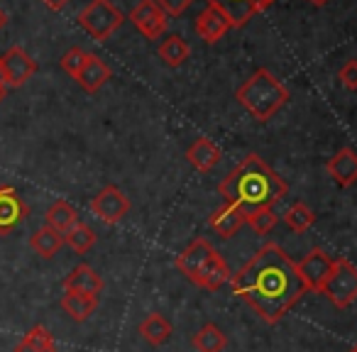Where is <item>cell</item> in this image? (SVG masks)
<instances>
[{"label":"cell","instance_id":"6da1fadb","mask_svg":"<svg viewBox=\"0 0 357 352\" xmlns=\"http://www.w3.org/2000/svg\"><path fill=\"white\" fill-rule=\"evenodd\" d=\"M230 286L264 323H279L306 293L296 262L279 245L267 243L233 279Z\"/></svg>","mask_w":357,"mask_h":352},{"label":"cell","instance_id":"7a4b0ae2","mask_svg":"<svg viewBox=\"0 0 357 352\" xmlns=\"http://www.w3.org/2000/svg\"><path fill=\"white\" fill-rule=\"evenodd\" d=\"M218 194L248 218L259 208H272L289 194V186L262 157L248 154L218 184Z\"/></svg>","mask_w":357,"mask_h":352},{"label":"cell","instance_id":"3957f363","mask_svg":"<svg viewBox=\"0 0 357 352\" xmlns=\"http://www.w3.org/2000/svg\"><path fill=\"white\" fill-rule=\"evenodd\" d=\"M238 103L259 123H267L277 110L289 103V89L277 81L267 69H257L235 93Z\"/></svg>","mask_w":357,"mask_h":352},{"label":"cell","instance_id":"277c9868","mask_svg":"<svg viewBox=\"0 0 357 352\" xmlns=\"http://www.w3.org/2000/svg\"><path fill=\"white\" fill-rule=\"evenodd\" d=\"M123 22H125V15L110 3V0H91L79 15V25L98 42L110 40V35H113Z\"/></svg>","mask_w":357,"mask_h":352},{"label":"cell","instance_id":"5b68a950","mask_svg":"<svg viewBox=\"0 0 357 352\" xmlns=\"http://www.w3.org/2000/svg\"><path fill=\"white\" fill-rule=\"evenodd\" d=\"M321 293H326L328 301L335 308H350L357 298V267L345 257H337L333 262V272L326 279Z\"/></svg>","mask_w":357,"mask_h":352},{"label":"cell","instance_id":"8992f818","mask_svg":"<svg viewBox=\"0 0 357 352\" xmlns=\"http://www.w3.org/2000/svg\"><path fill=\"white\" fill-rule=\"evenodd\" d=\"M91 211L98 220H103L105 225H115L130 213V201L118 186H105L103 191L93 196L91 201Z\"/></svg>","mask_w":357,"mask_h":352},{"label":"cell","instance_id":"52a82bcc","mask_svg":"<svg viewBox=\"0 0 357 352\" xmlns=\"http://www.w3.org/2000/svg\"><path fill=\"white\" fill-rule=\"evenodd\" d=\"M333 262H335V259H333L331 254H326L323 250H313L311 254H306V257L296 264L298 277H301L306 291H321L326 279L331 277V272H333Z\"/></svg>","mask_w":357,"mask_h":352},{"label":"cell","instance_id":"ba28073f","mask_svg":"<svg viewBox=\"0 0 357 352\" xmlns=\"http://www.w3.org/2000/svg\"><path fill=\"white\" fill-rule=\"evenodd\" d=\"M211 8L228 17L230 27H243L252 20L257 13L267 10L274 0H206Z\"/></svg>","mask_w":357,"mask_h":352},{"label":"cell","instance_id":"9c48e42d","mask_svg":"<svg viewBox=\"0 0 357 352\" xmlns=\"http://www.w3.org/2000/svg\"><path fill=\"white\" fill-rule=\"evenodd\" d=\"M132 25L142 32L147 40H159L167 32V15L157 6V0H142L132 13H130Z\"/></svg>","mask_w":357,"mask_h":352},{"label":"cell","instance_id":"30bf717a","mask_svg":"<svg viewBox=\"0 0 357 352\" xmlns=\"http://www.w3.org/2000/svg\"><path fill=\"white\" fill-rule=\"evenodd\" d=\"M215 254V247L208 243L206 238H196L194 243L189 245V247L184 250V252L176 257V269L181 274H184L189 282H199V274L201 269L206 267V262H208L211 257Z\"/></svg>","mask_w":357,"mask_h":352},{"label":"cell","instance_id":"8fae6325","mask_svg":"<svg viewBox=\"0 0 357 352\" xmlns=\"http://www.w3.org/2000/svg\"><path fill=\"white\" fill-rule=\"evenodd\" d=\"M3 61V71H6V84L8 86H25L27 81L35 76L37 64L22 47H10L6 54L0 56Z\"/></svg>","mask_w":357,"mask_h":352},{"label":"cell","instance_id":"7c38bea8","mask_svg":"<svg viewBox=\"0 0 357 352\" xmlns=\"http://www.w3.org/2000/svg\"><path fill=\"white\" fill-rule=\"evenodd\" d=\"M27 213L30 208L20 199V194L13 186H0V235H8L13 228H17L27 218Z\"/></svg>","mask_w":357,"mask_h":352},{"label":"cell","instance_id":"4fadbf2b","mask_svg":"<svg viewBox=\"0 0 357 352\" xmlns=\"http://www.w3.org/2000/svg\"><path fill=\"white\" fill-rule=\"evenodd\" d=\"M326 169L337 186L347 189L357 181V152L352 147H342L340 152H335L328 159Z\"/></svg>","mask_w":357,"mask_h":352},{"label":"cell","instance_id":"5bb4252c","mask_svg":"<svg viewBox=\"0 0 357 352\" xmlns=\"http://www.w3.org/2000/svg\"><path fill=\"white\" fill-rule=\"evenodd\" d=\"M64 291L98 296V293L103 291V279H100L98 274H96V269H91L89 264H79V267L71 269V274L64 279Z\"/></svg>","mask_w":357,"mask_h":352},{"label":"cell","instance_id":"9a60e30c","mask_svg":"<svg viewBox=\"0 0 357 352\" xmlns=\"http://www.w3.org/2000/svg\"><path fill=\"white\" fill-rule=\"evenodd\" d=\"M228 30H230L228 17H225L223 13L215 10V8H211V6L206 8L199 17H196V32H199L201 40L208 42V45H215V42H218Z\"/></svg>","mask_w":357,"mask_h":352},{"label":"cell","instance_id":"2e32d148","mask_svg":"<svg viewBox=\"0 0 357 352\" xmlns=\"http://www.w3.org/2000/svg\"><path fill=\"white\" fill-rule=\"evenodd\" d=\"M113 76V71H110V66L105 64L100 56L96 54H89V59H86L84 69H81V74L76 76V81H79V86L86 91V93H96V91L100 89V86L105 84V81Z\"/></svg>","mask_w":357,"mask_h":352},{"label":"cell","instance_id":"e0dca14e","mask_svg":"<svg viewBox=\"0 0 357 352\" xmlns=\"http://www.w3.org/2000/svg\"><path fill=\"white\" fill-rule=\"evenodd\" d=\"M220 149L215 147L213 142H211L208 137H199L194 144L189 147V152H186V159L191 162V167L199 169L201 174H208L215 169V164L220 162Z\"/></svg>","mask_w":357,"mask_h":352},{"label":"cell","instance_id":"ac0fdd59","mask_svg":"<svg viewBox=\"0 0 357 352\" xmlns=\"http://www.w3.org/2000/svg\"><path fill=\"white\" fill-rule=\"evenodd\" d=\"M61 308L69 318H74L76 323L89 321L91 316L98 308V296H89V293H76V291H66L61 296Z\"/></svg>","mask_w":357,"mask_h":352},{"label":"cell","instance_id":"d6986e66","mask_svg":"<svg viewBox=\"0 0 357 352\" xmlns=\"http://www.w3.org/2000/svg\"><path fill=\"white\" fill-rule=\"evenodd\" d=\"M208 223H211V228L220 235V238H233V235L245 225V215L240 213L235 206L225 204V206H220L218 211H213V215H211Z\"/></svg>","mask_w":357,"mask_h":352},{"label":"cell","instance_id":"ffe728a7","mask_svg":"<svg viewBox=\"0 0 357 352\" xmlns=\"http://www.w3.org/2000/svg\"><path fill=\"white\" fill-rule=\"evenodd\" d=\"M228 279H230V267L225 264V259L215 252L213 257L206 262V267L201 269L199 282H196V284H199V286H204V289H208V291H218V289L223 286Z\"/></svg>","mask_w":357,"mask_h":352},{"label":"cell","instance_id":"44dd1931","mask_svg":"<svg viewBox=\"0 0 357 352\" xmlns=\"http://www.w3.org/2000/svg\"><path fill=\"white\" fill-rule=\"evenodd\" d=\"M45 220H47V225H50V228H54L56 233H61V235L69 233L76 223H81L76 208L71 204H66V201H54V204L47 208Z\"/></svg>","mask_w":357,"mask_h":352},{"label":"cell","instance_id":"7402d4cb","mask_svg":"<svg viewBox=\"0 0 357 352\" xmlns=\"http://www.w3.org/2000/svg\"><path fill=\"white\" fill-rule=\"evenodd\" d=\"M61 245H64V235L56 233V230L50 228V225L35 230V233H32V238H30V247L45 259L54 257V254L61 250Z\"/></svg>","mask_w":357,"mask_h":352},{"label":"cell","instance_id":"603a6c76","mask_svg":"<svg viewBox=\"0 0 357 352\" xmlns=\"http://www.w3.org/2000/svg\"><path fill=\"white\" fill-rule=\"evenodd\" d=\"M139 335H142L149 345L159 347L172 337V323L164 316H159V313H149V316L139 323Z\"/></svg>","mask_w":357,"mask_h":352},{"label":"cell","instance_id":"cb8c5ba5","mask_svg":"<svg viewBox=\"0 0 357 352\" xmlns=\"http://www.w3.org/2000/svg\"><path fill=\"white\" fill-rule=\"evenodd\" d=\"M13 352H56V345L45 326H35L25 332V337L17 342Z\"/></svg>","mask_w":357,"mask_h":352},{"label":"cell","instance_id":"d4e9b609","mask_svg":"<svg viewBox=\"0 0 357 352\" xmlns=\"http://www.w3.org/2000/svg\"><path fill=\"white\" fill-rule=\"evenodd\" d=\"M191 345H194L196 352H223V347L228 345V337H225V332L215 323H206L194 335Z\"/></svg>","mask_w":357,"mask_h":352},{"label":"cell","instance_id":"484cf974","mask_svg":"<svg viewBox=\"0 0 357 352\" xmlns=\"http://www.w3.org/2000/svg\"><path fill=\"white\" fill-rule=\"evenodd\" d=\"M189 54H191L189 45H186L178 35H169L167 40L159 45V59H162L167 66H172V69L184 64V61L189 59Z\"/></svg>","mask_w":357,"mask_h":352},{"label":"cell","instance_id":"4316f807","mask_svg":"<svg viewBox=\"0 0 357 352\" xmlns=\"http://www.w3.org/2000/svg\"><path fill=\"white\" fill-rule=\"evenodd\" d=\"M284 223H287L289 230H294V233H306V230L316 223V213H313L303 201H296V204L284 213Z\"/></svg>","mask_w":357,"mask_h":352},{"label":"cell","instance_id":"83f0119b","mask_svg":"<svg viewBox=\"0 0 357 352\" xmlns=\"http://www.w3.org/2000/svg\"><path fill=\"white\" fill-rule=\"evenodd\" d=\"M64 243L69 245L74 252L86 254L96 245V233H93V228H89L86 223H76L69 233H64Z\"/></svg>","mask_w":357,"mask_h":352},{"label":"cell","instance_id":"f1b7e54d","mask_svg":"<svg viewBox=\"0 0 357 352\" xmlns=\"http://www.w3.org/2000/svg\"><path fill=\"white\" fill-rule=\"evenodd\" d=\"M245 223L257 235H267L269 230L277 225V215H274L272 208H259V211H255V213H250L248 218H245Z\"/></svg>","mask_w":357,"mask_h":352},{"label":"cell","instance_id":"f546056e","mask_svg":"<svg viewBox=\"0 0 357 352\" xmlns=\"http://www.w3.org/2000/svg\"><path fill=\"white\" fill-rule=\"evenodd\" d=\"M86 59H89V52H84L81 47H71L69 52H66L64 56H61V69L66 71L69 76H79L81 74V69H84V64H86Z\"/></svg>","mask_w":357,"mask_h":352},{"label":"cell","instance_id":"4dcf8cb0","mask_svg":"<svg viewBox=\"0 0 357 352\" xmlns=\"http://www.w3.org/2000/svg\"><path fill=\"white\" fill-rule=\"evenodd\" d=\"M337 79H340V84L345 86L347 91H357V59H347L345 64H342Z\"/></svg>","mask_w":357,"mask_h":352},{"label":"cell","instance_id":"1f68e13d","mask_svg":"<svg viewBox=\"0 0 357 352\" xmlns=\"http://www.w3.org/2000/svg\"><path fill=\"white\" fill-rule=\"evenodd\" d=\"M191 3L194 0H157V6L164 10V15H174V17L184 15L191 8Z\"/></svg>","mask_w":357,"mask_h":352},{"label":"cell","instance_id":"d6a6232c","mask_svg":"<svg viewBox=\"0 0 357 352\" xmlns=\"http://www.w3.org/2000/svg\"><path fill=\"white\" fill-rule=\"evenodd\" d=\"M42 3H45V6L50 8V10H64V8L69 6L71 0H42Z\"/></svg>","mask_w":357,"mask_h":352},{"label":"cell","instance_id":"836d02e7","mask_svg":"<svg viewBox=\"0 0 357 352\" xmlns=\"http://www.w3.org/2000/svg\"><path fill=\"white\" fill-rule=\"evenodd\" d=\"M8 25V15H6V10H3V8H0V30H3V27Z\"/></svg>","mask_w":357,"mask_h":352},{"label":"cell","instance_id":"e575fe53","mask_svg":"<svg viewBox=\"0 0 357 352\" xmlns=\"http://www.w3.org/2000/svg\"><path fill=\"white\" fill-rule=\"evenodd\" d=\"M0 86H6V71H3V61H0Z\"/></svg>","mask_w":357,"mask_h":352},{"label":"cell","instance_id":"d590c367","mask_svg":"<svg viewBox=\"0 0 357 352\" xmlns=\"http://www.w3.org/2000/svg\"><path fill=\"white\" fill-rule=\"evenodd\" d=\"M6 100V86H0V103Z\"/></svg>","mask_w":357,"mask_h":352},{"label":"cell","instance_id":"8d00e7d4","mask_svg":"<svg viewBox=\"0 0 357 352\" xmlns=\"http://www.w3.org/2000/svg\"><path fill=\"white\" fill-rule=\"evenodd\" d=\"M311 3H313V6H326L328 0H311Z\"/></svg>","mask_w":357,"mask_h":352},{"label":"cell","instance_id":"74e56055","mask_svg":"<svg viewBox=\"0 0 357 352\" xmlns=\"http://www.w3.org/2000/svg\"><path fill=\"white\" fill-rule=\"evenodd\" d=\"M350 352H357V345H355V347H352V350H350Z\"/></svg>","mask_w":357,"mask_h":352}]
</instances>
